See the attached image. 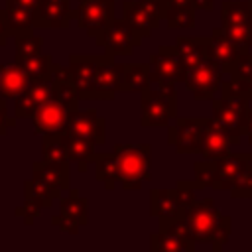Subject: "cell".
I'll list each match as a JSON object with an SVG mask.
<instances>
[{
  "label": "cell",
  "instance_id": "cell-1",
  "mask_svg": "<svg viewBox=\"0 0 252 252\" xmlns=\"http://www.w3.org/2000/svg\"><path fill=\"white\" fill-rule=\"evenodd\" d=\"M185 220L197 244H209L215 252H220L232 232V219L219 211L213 199L195 201L185 213Z\"/></svg>",
  "mask_w": 252,
  "mask_h": 252
},
{
  "label": "cell",
  "instance_id": "cell-2",
  "mask_svg": "<svg viewBox=\"0 0 252 252\" xmlns=\"http://www.w3.org/2000/svg\"><path fill=\"white\" fill-rule=\"evenodd\" d=\"M120 169V187L138 191L152 179V146L150 144H116L114 150Z\"/></svg>",
  "mask_w": 252,
  "mask_h": 252
},
{
  "label": "cell",
  "instance_id": "cell-3",
  "mask_svg": "<svg viewBox=\"0 0 252 252\" xmlns=\"http://www.w3.org/2000/svg\"><path fill=\"white\" fill-rule=\"evenodd\" d=\"M248 98H244L230 87L228 79L222 81L219 96L213 98V118L228 132L232 146H238L244 138L242 130L248 114Z\"/></svg>",
  "mask_w": 252,
  "mask_h": 252
},
{
  "label": "cell",
  "instance_id": "cell-4",
  "mask_svg": "<svg viewBox=\"0 0 252 252\" xmlns=\"http://www.w3.org/2000/svg\"><path fill=\"white\" fill-rule=\"evenodd\" d=\"M177 116V94L175 91L146 89L140 98V124L144 128H167Z\"/></svg>",
  "mask_w": 252,
  "mask_h": 252
},
{
  "label": "cell",
  "instance_id": "cell-5",
  "mask_svg": "<svg viewBox=\"0 0 252 252\" xmlns=\"http://www.w3.org/2000/svg\"><path fill=\"white\" fill-rule=\"evenodd\" d=\"M167 0H124L122 20H126L142 37H150L159 22L165 20Z\"/></svg>",
  "mask_w": 252,
  "mask_h": 252
},
{
  "label": "cell",
  "instance_id": "cell-6",
  "mask_svg": "<svg viewBox=\"0 0 252 252\" xmlns=\"http://www.w3.org/2000/svg\"><path fill=\"white\" fill-rule=\"evenodd\" d=\"M222 75H224L222 67L213 57L207 55L199 65L185 71L183 85L191 91L195 100H213L220 93V85L224 81Z\"/></svg>",
  "mask_w": 252,
  "mask_h": 252
},
{
  "label": "cell",
  "instance_id": "cell-7",
  "mask_svg": "<svg viewBox=\"0 0 252 252\" xmlns=\"http://www.w3.org/2000/svg\"><path fill=\"white\" fill-rule=\"evenodd\" d=\"M150 65L154 85L163 91H175V85L185 79V69L175 45H159V49L150 55Z\"/></svg>",
  "mask_w": 252,
  "mask_h": 252
},
{
  "label": "cell",
  "instance_id": "cell-8",
  "mask_svg": "<svg viewBox=\"0 0 252 252\" xmlns=\"http://www.w3.org/2000/svg\"><path fill=\"white\" fill-rule=\"evenodd\" d=\"M205 116H175L167 126V144L177 154H201Z\"/></svg>",
  "mask_w": 252,
  "mask_h": 252
},
{
  "label": "cell",
  "instance_id": "cell-9",
  "mask_svg": "<svg viewBox=\"0 0 252 252\" xmlns=\"http://www.w3.org/2000/svg\"><path fill=\"white\" fill-rule=\"evenodd\" d=\"M142 35L126 22V20H112L104 32H100L94 41L98 47L104 49V53L108 55H130L140 43H142Z\"/></svg>",
  "mask_w": 252,
  "mask_h": 252
},
{
  "label": "cell",
  "instance_id": "cell-10",
  "mask_svg": "<svg viewBox=\"0 0 252 252\" xmlns=\"http://www.w3.org/2000/svg\"><path fill=\"white\" fill-rule=\"evenodd\" d=\"M51 224L75 236L81 226L89 224V201L81 197L77 189H69L65 197L61 195L59 213L51 217Z\"/></svg>",
  "mask_w": 252,
  "mask_h": 252
},
{
  "label": "cell",
  "instance_id": "cell-11",
  "mask_svg": "<svg viewBox=\"0 0 252 252\" xmlns=\"http://www.w3.org/2000/svg\"><path fill=\"white\" fill-rule=\"evenodd\" d=\"M112 20L114 0H79L75 8V22L89 37H96Z\"/></svg>",
  "mask_w": 252,
  "mask_h": 252
},
{
  "label": "cell",
  "instance_id": "cell-12",
  "mask_svg": "<svg viewBox=\"0 0 252 252\" xmlns=\"http://www.w3.org/2000/svg\"><path fill=\"white\" fill-rule=\"evenodd\" d=\"M65 132L71 134V136L93 140L96 146H104V142H106V120L94 108H87V110L73 108V110H69Z\"/></svg>",
  "mask_w": 252,
  "mask_h": 252
},
{
  "label": "cell",
  "instance_id": "cell-13",
  "mask_svg": "<svg viewBox=\"0 0 252 252\" xmlns=\"http://www.w3.org/2000/svg\"><path fill=\"white\" fill-rule=\"evenodd\" d=\"M53 98V81L51 73L41 79H33V83L14 98V116L16 118H32L37 108Z\"/></svg>",
  "mask_w": 252,
  "mask_h": 252
},
{
  "label": "cell",
  "instance_id": "cell-14",
  "mask_svg": "<svg viewBox=\"0 0 252 252\" xmlns=\"http://www.w3.org/2000/svg\"><path fill=\"white\" fill-rule=\"evenodd\" d=\"M75 20L71 0H39L33 12L35 30H65Z\"/></svg>",
  "mask_w": 252,
  "mask_h": 252
},
{
  "label": "cell",
  "instance_id": "cell-15",
  "mask_svg": "<svg viewBox=\"0 0 252 252\" xmlns=\"http://www.w3.org/2000/svg\"><path fill=\"white\" fill-rule=\"evenodd\" d=\"M120 81H122V63H116L114 55L104 53L96 71L94 87L87 96V100H112L116 93H120Z\"/></svg>",
  "mask_w": 252,
  "mask_h": 252
},
{
  "label": "cell",
  "instance_id": "cell-16",
  "mask_svg": "<svg viewBox=\"0 0 252 252\" xmlns=\"http://www.w3.org/2000/svg\"><path fill=\"white\" fill-rule=\"evenodd\" d=\"M102 55H94V53H71L69 55L67 67L71 71V77H73V83L77 87L81 100H87V96L91 94L94 87V79H96L98 65L102 61Z\"/></svg>",
  "mask_w": 252,
  "mask_h": 252
},
{
  "label": "cell",
  "instance_id": "cell-17",
  "mask_svg": "<svg viewBox=\"0 0 252 252\" xmlns=\"http://www.w3.org/2000/svg\"><path fill=\"white\" fill-rule=\"evenodd\" d=\"M246 158H248V152L246 154H242V152H228L226 156L213 159V171H215L213 189H217V191H230L236 185L238 177L242 175V171L246 167Z\"/></svg>",
  "mask_w": 252,
  "mask_h": 252
},
{
  "label": "cell",
  "instance_id": "cell-18",
  "mask_svg": "<svg viewBox=\"0 0 252 252\" xmlns=\"http://www.w3.org/2000/svg\"><path fill=\"white\" fill-rule=\"evenodd\" d=\"M201 41H203L205 53L209 57H213L222 67L224 73H230V69L236 63V59L240 57V53H246V51H240L230 41V37L224 33L222 28H215L211 35H201Z\"/></svg>",
  "mask_w": 252,
  "mask_h": 252
},
{
  "label": "cell",
  "instance_id": "cell-19",
  "mask_svg": "<svg viewBox=\"0 0 252 252\" xmlns=\"http://www.w3.org/2000/svg\"><path fill=\"white\" fill-rule=\"evenodd\" d=\"M69 110L71 108L65 106L61 100L51 98L41 108H37V112L32 116L33 132L35 134H61V132H65Z\"/></svg>",
  "mask_w": 252,
  "mask_h": 252
},
{
  "label": "cell",
  "instance_id": "cell-20",
  "mask_svg": "<svg viewBox=\"0 0 252 252\" xmlns=\"http://www.w3.org/2000/svg\"><path fill=\"white\" fill-rule=\"evenodd\" d=\"M230 148H232V140H230L228 132L213 116H205L201 158H205V159H217V158L226 156L230 152Z\"/></svg>",
  "mask_w": 252,
  "mask_h": 252
},
{
  "label": "cell",
  "instance_id": "cell-21",
  "mask_svg": "<svg viewBox=\"0 0 252 252\" xmlns=\"http://www.w3.org/2000/svg\"><path fill=\"white\" fill-rule=\"evenodd\" d=\"M33 83V79L28 75V71L20 65H0V96L2 98H16L20 96L30 85Z\"/></svg>",
  "mask_w": 252,
  "mask_h": 252
},
{
  "label": "cell",
  "instance_id": "cell-22",
  "mask_svg": "<svg viewBox=\"0 0 252 252\" xmlns=\"http://www.w3.org/2000/svg\"><path fill=\"white\" fill-rule=\"evenodd\" d=\"M154 83L150 63H122L120 93H144Z\"/></svg>",
  "mask_w": 252,
  "mask_h": 252
},
{
  "label": "cell",
  "instance_id": "cell-23",
  "mask_svg": "<svg viewBox=\"0 0 252 252\" xmlns=\"http://www.w3.org/2000/svg\"><path fill=\"white\" fill-rule=\"evenodd\" d=\"M51 81H53V98L61 100L71 110L73 108H79L81 98H79V93H77V87L73 83V77H71L69 67H61V65L53 63Z\"/></svg>",
  "mask_w": 252,
  "mask_h": 252
},
{
  "label": "cell",
  "instance_id": "cell-24",
  "mask_svg": "<svg viewBox=\"0 0 252 252\" xmlns=\"http://www.w3.org/2000/svg\"><path fill=\"white\" fill-rule=\"evenodd\" d=\"M63 136V144H65V152H67V161L69 163H77L79 171H85L89 163H93L94 159V148L96 144L93 140L87 138H79V136H71L67 132H61Z\"/></svg>",
  "mask_w": 252,
  "mask_h": 252
},
{
  "label": "cell",
  "instance_id": "cell-25",
  "mask_svg": "<svg viewBox=\"0 0 252 252\" xmlns=\"http://www.w3.org/2000/svg\"><path fill=\"white\" fill-rule=\"evenodd\" d=\"M32 177L43 179L63 191L69 189V161H49V159H39L33 161L32 165Z\"/></svg>",
  "mask_w": 252,
  "mask_h": 252
},
{
  "label": "cell",
  "instance_id": "cell-26",
  "mask_svg": "<svg viewBox=\"0 0 252 252\" xmlns=\"http://www.w3.org/2000/svg\"><path fill=\"white\" fill-rule=\"evenodd\" d=\"M93 163H94V177H96V181H100L106 191L116 189V185L120 183V169H118L116 154L114 152L94 154Z\"/></svg>",
  "mask_w": 252,
  "mask_h": 252
},
{
  "label": "cell",
  "instance_id": "cell-27",
  "mask_svg": "<svg viewBox=\"0 0 252 252\" xmlns=\"http://www.w3.org/2000/svg\"><path fill=\"white\" fill-rule=\"evenodd\" d=\"M150 215L158 219L183 217L175 189H154L150 193Z\"/></svg>",
  "mask_w": 252,
  "mask_h": 252
},
{
  "label": "cell",
  "instance_id": "cell-28",
  "mask_svg": "<svg viewBox=\"0 0 252 252\" xmlns=\"http://www.w3.org/2000/svg\"><path fill=\"white\" fill-rule=\"evenodd\" d=\"M222 26H252V8L248 0H224L220 4Z\"/></svg>",
  "mask_w": 252,
  "mask_h": 252
},
{
  "label": "cell",
  "instance_id": "cell-29",
  "mask_svg": "<svg viewBox=\"0 0 252 252\" xmlns=\"http://www.w3.org/2000/svg\"><path fill=\"white\" fill-rule=\"evenodd\" d=\"M175 47H177V53H179V59H181L185 71L193 69L195 65H199L207 57L203 41H201V35H197V37L179 35L177 41H175Z\"/></svg>",
  "mask_w": 252,
  "mask_h": 252
},
{
  "label": "cell",
  "instance_id": "cell-30",
  "mask_svg": "<svg viewBox=\"0 0 252 252\" xmlns=\"http://www.w3.org/2000/svg\"><path fill=\"white\" fill-rule=\"evenodd\" d=\"M63 195V189L43 181V179H37V177H30L28 181H24V197H32L35 201H39L43 205V209L51 207L55 203V199L59 201Z\"/></svg>",
  "mask_w": 252,
  "mask_h": 252
},
{
  "label": "cell",
  "instance_id": "cell-31",
  "mask_svg": "<svg viewBox=\"0 0 252 252\" xmlns=\"http://www.w3.org/2000/svg\"><path fill=\"white\" fill-rule=\"evenodd\" d=\"M33 32H28V33L14 37L16 39V63H24L26 59L43 53V37L33 33Z\"/></svg>",
  "mask_w": 252,
  "mask_h": 252
},
{
  "label": "cell",
  "instance_id": "cell-32",
  "mask_svg": "<svg viewBox=\"0 0 252 252\" xmlns=\"http://www.w3.org/2000/svg\"><path fill=\"white\" fill-rule=\"evenodd\" d=\"M150 248L154 252H185L183 242L169 228H159L154 232L150 238Z\"/></svg>",
  "mask_w": 252,
  "mask_h": 252
},
{
  "label": "cell",
  "instance_id": "cell-33",
  "mask_svg": "<svg viewBox=\"0 0 252 252\" xmlns=\"http://www.w3.org/2000/svg\"><path fill=\"white\" fill-rule=\"evenodd\" d=\"M41 158L49 161H67L61 134H41Z\"/></svg>",
  "mask_w": 252,
  "mask_h": 252
},
{
  "label": "cell",
  "instance_id": "cell-34",
  "mask_svg": "<svg viewBox=\"0 0 252 252\" xmlns=\"http://www.w3.org/2000/svg\"><path fill=\"white\" fill-rule=\"evenodd\" d=\"M195 8H173L165 10V24L171 30H191L195 28Z\"/></svg>",
  "mask_w": 252,
  "mask_h": 252
},
{
  "label": "cell",
  "instance_id": "cell-35",
  "mask_svg": "<svg viewBox=\"0 0 252 252\" xmlns=\"http://www.w3.org/2000/svg\"><path fill=\"white\" fill-rule=\"evenodd\" d=\"M20 65L28 71V75L32 79H41V77H47L51 73V69H53V57L49 53H39L35 57L26 59Z\"/></svg>",
  "mask_w": 252,
  "mask_h": 252
},
{
  "label": "cell",
  "instance_id": "cell-36",
  "mask_svg": "<svg viewBox=\"0 0 252 252\" xmlns=\"http://www.w3.org/2000/svg\"><path fill=\"white\" fill-rule=\"evenodd\" d=\"M228 195L232 199H252V169L248 165V158H246V167H244L242 175L238 177L236 185L228 191Z\"/></svg>",
  "mask_w": 252,
  "mask_h": 252
},
{
  "label": "cell",
  "instance_id": "cell-37",
  "mask_svg": "<svg viewBox=\"0 0 252 252\" xmlns=\"http://www.w3.org/2000/svg\"><path fill=\"white\" fill-rule=\"evenodd\" d=\"M250 75H252V53L246 51V53H240V57L232 65L228 77L230 79H236V81H246Z\"/></svg>",
  "mask_w": 252,
  "mask_h": 252
},
{
  "label": "cell",
  "instance_id": "cell-38",
  "mask_svg": "<svg viewBox=\"0 0 252 252\" xmlns=\"http://www.w3.org/2000/svg\"><path fill=\"white\" fill-rule=\"evenodd\" d=\"M41 209H43V205L39 201H35L32 197H24V207H18L16 209V215L18 217H24V222L28 226H32L33 220L41 215Z\"/></svg>",
  "mask_w": 252,
  "mask_h": 252
},
{
  "label": "cell",
  "instance_id": "cell-39",
  "mask_svg": "<svg viewBox=\"0 0 252 252\" xmlns=\"http://www.w3.org/2000/svg\"><path fill=\"white\" fill-rule=\"evenodd\" d=\"M16 116H8V104L6 98L0 96V136H4L8 132V128H12L16 124Z\"/></svg>",
  "mask_w": 252,
  "mask_h": 252
},
{
  "label": "cell",
  "instance_id": "cell-40",
  "mask_svg": "<svg viewBox=\"0 0 252 252\" xmlns=\"http://www.w3.org/2000/svg\"><path fill=\"white\" fill-rule=\"evenodd\" d=\"M228 83H230V87L238 93V94H242L244 98H248V100H252V75L246 79V81H236V79H228Z\"/></svg>",
  "mask_w": 252,
  "mask_h": 252
},
{
  "label": "cell",
  "instance_id": "cell-41",
  "mask_svg": "<svg viewBox=\"0 0 252 252\" xmlns=\"http://www.w3.org/2000/svg\"><path fill=\"white\" fill-rule=\"evenodd\" d=\"M10 35V28H8V18H6V10H0V47L6 45Z\"/></svg>",
  "mask_w": 252,
  "mask_h": 252
},
{
  "label": "cell",
  "instance_id": "cell-42",
  "mask_svg": "<svg viewBox=\"0 0 252 252\" xmlns=\"http://www.w3.org/2000/svg\"><path fill=\"white\" fill-rule=\"evenodd\" d=\"M39 0H6V8H24V10H32L35 12Z\"/></svg>",
  "mask_w": 252,
  "mask_h": 252
},
{
  "label": "cell",
  "instance_id": "cell-43",
  "mask_svg": "<svg viewBox=\"0 0 252 252\" xmlns=\"http://www.w3.org/2000/svg\"><path fill=\"white\" fill-rule=\"evenodd\" d=\"M242 136H244V138H246V142L252 146V108H248V114H246V122H244Z\"/></svg>",
  "mask_w": 252,
  "mask_h": 252
},
{
  "label": "cell",
  "instance_id": "cell-44",
  "mask_svg": "<svg viewBox=\"0 0 252 252\" xmlns=\"http://www.w3.org/2000/svg\"><path fill=\"white\" fill-rule=\"evenodd\" d=\"M167 6H173V8H195V0H167Z\"/></svg>",
  "mask_w": 252,
  "mask_h": 252
},
{
  "label": "cell",
  "instance_id": "cell-45",
  "mask_svg": "<svg viewBox=\"0 0 252 252\" xmlns=\"http://www.w3.org/2000/svg\"><path fill=\"white\" fill-rule=\"evenodd\" d=\"M213 6H215V0H195V10L209 12V10H213Z\"/></svg>",
  "mask_w": 252,
  "mask_h": 252
},
{
  "label": "cell",
  "instance_id": "cell-46",
  "mask_svg": "<svg viewBox=\"0 0 252 252\" xmlns=\"http://www.w3.org/2000/svg\"><path fill=\"white\" fill-rule=\"evenodd\" d=\"M248 165H250V169H252V152H248Z\"/></svg>",
  "mask_w": 252,
  "mask_h": 252
},
{
  "label": "cell",
  "instance_id": "cell-47",
  "mask_svg": "<svg viewBox=\"0 0 252 252\" xmlns=\"http://www.w3.org/2000/svg\"><path fill=\"white\" fill-rule=\"evenodd\" d=\"M248 2H250V8H252V0H248Z\"/></svg>",
  "mask_w": 252,
  "mask_h": 252
},
{
  "label": "cell",
  "instance_id": "cell-48",
  "mask_svg": "<svg viewBox=\"0 0 252 252\" xmlns=\"http://www.w3.org/2000/svg\"><path fill=\"white\" fill-rule=\"evenodd\" d=\"M250 47H252V41H250Z\"/></svg>",
  "mask_w": 252,
  "mask_h": 252
}]
</instances>
